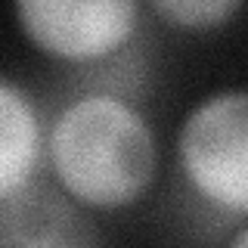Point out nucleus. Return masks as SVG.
I'll use <instances>...</instances> for the list:
<instances>
[{"label":"nucleus","instance_id":"2","mask_svg":"<svg viewBox=\"0 0 248 248\" xmlns=\"http://www.w3.org/2000/svg\"><path fill=\"white\" fill-rule=\"evenodd\" d=\"M177 165L189 192L223 217L248 211V93L242 87L205 96L180 124Z\"/></svg>","mask_w":248,"mask_h":248},{"label":"nucleus","instance_id":"5","mask_svg":"<svg viewBox=\"0 0 248 248\" xmlns=\"http://www.w3.org/2000/svg\"><path fill=\"white\" fill-rule=\"evenodd\" d=\"M81 208L59 189L41 192L37 180L22 189L19 196L6 199L0 205V242L3 245H72L90 242L81 236L84 220Z\"/></svg>","mask_w":248,"mask_h":248},{"label":"nucleus","instance_id":"6","mask_svg":"<svg viewBox=\"0 0 248 248\" xmlns=\"http://www.w3.org/2000/svg\"><path fill=\"white\" fill-rule=\"evenodd\" d=\"M165 25L189 34H208L230 25L242 0H146Z\"/></svg>","mask_w":248,"mask_h":248},{"label":"nucleus","instance_id":"4","mask_svg":"<svg viewBox=\"0 0 248 248\" xmlns=\"http://www.w3.org/2000/svg\"><path fill=\"white\" fill-rule=\"evenodd\" d=\"M44 161V121L25 87L0 75V205L28 189Z\"/></svg>","mask_w":248,"mask_h":248},{"label":"nucleus","instance_id":"3","mask_svg":"<svg viewBox=\"0 0 248 248\" xmlns=\"http://www.w3.org/2000/svg\"><path fill=\"white\" fill-rule=\"evenodd\" d=\"M143 0H13L22 34L65 65H99L127 50Z\"/></svg>","mask_w":248,"mask_h":248},{"label":"nucleus","instance_id":"1","mask_svg":"<svg viewBox=\"0 0 248 248\" xmlns=\"http://www.w3.org/2000/svg\"><path fill=\"white\" fill-rule=\"evenodd\" d=\"M44 158L59 192L84 211H124L158 174V140L130 99L84 90L44 130Z\"/></svg>","mask_w":248,"mask_h":248}]
</instances>
